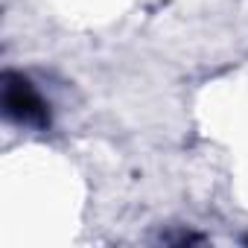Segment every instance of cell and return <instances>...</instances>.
<instances>
[{"label": "cell", "mask_w": 248, "mask_h": 248, "mask_svg": "<svg viewBox=\"0 0 248 248\" xmlns=\"http://www.w3.org/2000/svg\"><path fill=\"white\" fill-rule=\"evenodd\" d=\"M3 111L12 123L30 129H47L50 126V108L35 91V85L21 73H3Z\"/></svg>", "instance_id": "6da1fadb"}]
</instances>
